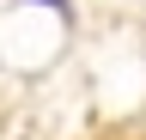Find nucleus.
I'll return each instance as SVG.
<instances>
[{"label": "nucleus", "instance_id": "obj_1", "mask_svg": "<svg viewBox=\"0 0 146 140\" xmlns=\"http://www.w3.org/2000/svg\"><path fill=\"white\" fill-rule=\"evenodd\" d=\"M73 140H146V122H134V116H122V122H91V128L73 134Z\"/></svg>", "mask_w": 146, "mask_h": 140}]
</instances>
